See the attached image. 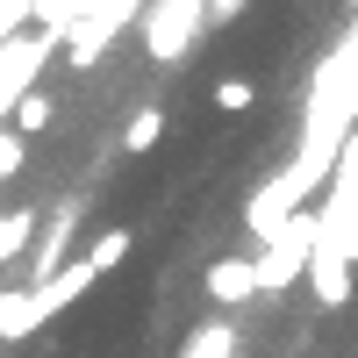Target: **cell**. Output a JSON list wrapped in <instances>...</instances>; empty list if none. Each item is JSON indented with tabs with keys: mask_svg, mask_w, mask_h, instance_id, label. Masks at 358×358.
I'll return each instance as SVG.
<instances>
[{
	"mask_svg": "<svg viewBox=\"0 0 358 358\" xmlns=\"http://www.w3.org/2000/svg\"><path fill=\"white\" fill-rule=\"evenodd\" d=\"M208 15V0H158V15H151V50L165 57H179V43H194V22Z\"/></svg>",
	"mask_w": 358,
	"mask_h": 358,
	"instance_id": "1",
	"label": "cell"
},
{
	"mask_svg": "<svg viewBox=\"0 0 358 358\" xmlns=\"http://www.w3.org/2000/svg\"><path fill=\"white\" fill-rule=\"evenodd\" d=\"M258 265L251 258H215V265H208V301H215V308H244L251 301V294H258Z\"/></svg>",
	"mask_w": 358,
	"mask_h": 358,
	"instance_id": "2",
	"label": "cell"
},
{
	"mask_svg": "<svg viewBox=\"0 0 358 358\" xmlns=\"http://www.w3.org/2000/svg\"><path fill=\"white\" fill-rule=\"evenodd\" d=\"M158 143H165V108H136L129 129H122V151H129V158H151Z\"/></svg>",
	"mask_w": 358,
	"mask_h": 358,
	"instance_id": "3",
	"label": "cell"
},
{
	"mask_svg": "<svg viewBox=\"0 0 358 358\" xmlns=\"http://www.w3.org/2000/svg\"><path fill=\"white\" fill-rule=\"evenodd\" d=\"M136 251V229H122V222H108L101 236H94V251H86V258H94V273H115V265H122Z\"/></svg>",
	"mask_w": 358,
	"mask_h": 358,
	"instance_id": "4",
	"label": "cell"
},
{
	"mask_svg": "<svg viewBox=\"0 0 358 358\" xmlns=\"http://www.w3.org/2000/svg\"><path fill=\"white\" fill-rule=\"evenodd\" d=\"M29 236H36V215H29V208H8V215H0V265H15L29 251Z\"/></svg>",
	"mask_w": 358,
	"mask_h": 358,
	"instance_id": "5",
	"label": "cell"
},
{
	"mask_svg": "<svg viewBox=\"0 0 358 358\" xmlns=\"http://www.w3.org/2000/svg\"><path fill=\"white\" fill-rule=\"evenodd\" d=\"M22 172H29V136L15 122H0V187H15Z\"/></svg>",
	"mask_w": 358,
	"mask_h": 358,
	"instance_id": "6",
	"label": "cell"
},
{
	"mask_svg": "<svg viewBox=\"0 0 358 358\" xmlns=\"http://www.w3.org/2000/svg\"><path fill=\"white\" fill-rule=\"evenodd\" d=\"M251 108H258V86H251L244 72L215 79V115H251Z\"/></svg>",
	"mask_w": 358,
	"mask_h": 358,
	"instance_id": "7",
	"label": "cell"
},
{
	"mask_svg": "<svg viewBox=\"0 0 358 358\" xmlns=\"http://www.w3.org/2000/svg\"><path fill=\"white\" fill-rule=\"evenodd\" d=\"M8 115H15V129H22V136H43V129L57 122V108H50V94H22V101H15Z\"/></svg>",
	"mask_w": 358,
	"mask_h": 358,
	"instance_id": "8",
	"label": "cell"
},
{
	"mask_svg": "<svg viewBox=\"0 0 358 358\" xmlns=\"http://www.w3.org/2000/svg\"><path fill=\"white\" fill-rule=\"evenodd\" d=\"M229 344H236V337H229V322H208V330H201L187 351H179V358H229Z\"/></svg>",
	"mask_w": 358,
	"mask_h": 358,
	"instance_id": "9",
	"label": "cell"
},
{
	"mask_svg": "<svg viewBox=\"0 0 358 358\" xmlns=\"http://www.w3.org/2000/svg\"><path fill=\"white\" fill-rule=\"evenodd\" d=\"M29 8H36V0H0V36H8V29H22Z\"/></svg>",
	"mask_w": 358,
	"mask_h": 358,
	"instance_id": "10",
	"label": "cell"
},
{
	"mask_svg": "<svg viewBox=\"0 0 358 358\" xmlns=\"http://www.w3.org/2000/svg\"><path fill=\"white\" fill-rule=\"evenodd\" d=\"M244 8H251V0H208V15H215V22H236Z\"/></svg>",
	"mask_w": 358,
	"mask_h": 358,
	"instance_id": "11",
	"label": "cell"
},
{
	"mask_svg": "<svg viewBox=\"0 0 358 358\" xmlns=\"http://www.w3.org/2000/svg\"><path fill=\"white\" fill-rule=\"evenodd\" d=\"M0 358H15V351H0Z\"/></svg>",
	"mask_w": 358,
	"mask_h": 358,
	"instance_id": "12",
	"label": "cell"
}]
</instances>
